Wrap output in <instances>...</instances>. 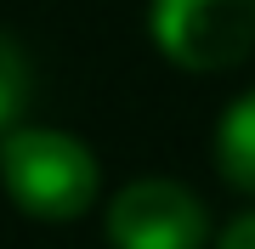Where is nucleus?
Wrapping results in <instances>:
<instances>
[{
    "label": "nucleus",
    "mask_w": 255,
    "mask_h": 249,
    "mask_svg": "<svg viewBox=\"0 0 255 249\" xmlns=\"http://www.w3.org/2000/svg\"><path fill=\"white\" fill-rule=\"evenodd\" d=\"M0 181L6 198L34 221H74L97 204V159L80 136L68 130H40L17 125L11 136H0Z\"/></svg>",
    "instance_id": "nucleus-1"
},
{
    "label": "nucleus",
    "mask_w": 255,
    "mask_h": 249,
    "mask_svg": "<svg viewBox=\"0 0 255 249\" xmlns=\"http://www.w3.org/2000/svg\"><path fill=\"white\" fill-rule=\"evenodd\" d=\"M153 46L187 74H216L255 51V0H153Z\"/></svg>",
    "instance_id": "nucleus-2"
},
{
    "label": "nucleus",
    "mask_w": 255,
    "mask_h": 249,
    "mask_svg": "<svg viewBox=\"0 0 255 249\" xmlns=\"http://www.w3.org/2000/svg\"><path fill=\"white\" fill-rule=\"evenodd\" d=\"M210 215L182 181H147L119 187L108 204V244L114 249H204Z\"/></svg>",
    "instance_id": "nucleus-3"
},
{
    "label": "nucleus",
    "mask_w": 255,
    "mask_h": 249,
    "mask_svg": "<svg viewBox=\"0 0 255 249\" xmlns=\"http://www.w3.org/2000/svg\"><path fill=\"white\" fill-rule=\"evenodd\" d=\"M216 165H221V181L227 187H238V193L255 198V91H244L227 113H221Z\"/></svg>",
    "instance_id": "nucleus-4"
},
{
    "label": "nucleus",
    "mask_w": 255,
    "mask_h": 249,
    "mask_svg": "<svg viewBox=\"0 0 255 249\" xmlns=\"http://www.w3.org/2000/svg\"><path fill=\"white\" fill-rule=\"evenodd\" d=\"M28 108V57L11 34H0V136H11Z\"/></svg>",
    "instance_id": "nucleus-5"
},
{
    "label": "nucleus",
    "mask_w": 255,
    "mask_h": 249,
    "mask_svg": "<svg viewBox=\"0 0 255 249\" xmlns=\"http://www.w3.org/2000/svg\"><path fill=\"white\" fill-rule=\"evenodd\" d=\"M216 249H255V210H244L238 221L216 238Z\"/></svg>",
    "instance_id": "nucleus-6"
}]
</instances>
